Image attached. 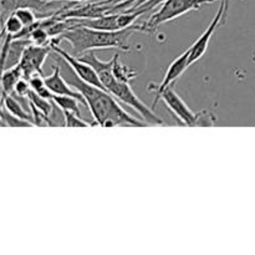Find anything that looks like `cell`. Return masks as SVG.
Listing matches in <instances>:
<instances>
[{
	"instance_id": "1",
	"label": "cell",
	"mask_w": 255,
	"mask_h": 255,
	"mask_svg": "<svg viewBox=\"0 0 255 255\" xmlns=\"http://www.w3.org/2000/svg\"><path fill=\"white\" fill-rule=\"evenodd\" d=\"M75 19V17H74ZM134 32L148 34L144 24H133L131 26L116 31L110 30H97L80 25L77 19L71 29L56 37L59 41H67L72 47V51L76 55H82L87 51L96 49H120L121 51H131L128 39Z\"/></svg>"
},
{
	"instance_id": "2",
	"label": "cell",
	"mask_w": 255,
	"mask_h": 255,
	"mask_svg": "<svg viewBox=\"0 0 255 255\" xmlns=\"http://www.w3.org/2000/svg\"><path fill=\"white\" fill-rule=\"evenodd\" d=\"M70 84L82 94L85 104L89 107L95 124L102 127L115 126H146V122L138 119H134L127 114L121 105L117 102V99L112 96L106 90L94 86L84 82L76 76Z\"/></svg>"
},
{
	"instance_id": "3",
	"label": "cell",
	"mask_w": 255,
	"mask_h": 255,
	"mask_svg": "<svg viewBox=\"0 0 255 255\" xmlns=\"http://www.w3.org/2000/svg\"><path fill=\"white\" fill-rule=\"evenodd\" d=\"M80 59L82 61L87 62L89 65H91L95 70L99 74L100 79H101L102 84H104L105 89L107 92L112 95V96L116 97L120 102L127 105L131 109H133L137 114L141 116L142 121H144L146 124L149 125H161L164 126V121L162 119H159L156 114L153 112L152 107H148L136 94L133 92V90L131 89L128 82H122L119 81L116 77L112 74V59L110 61H101V60L97 59L96 54H95L94 50L91 51H87L85 54H82L80 56Z\"/></svg>"
},
{
	"instance_id": "4",
	"label": "cell",
	"mask_w": 255,
	"mask_h": 255,
	"mask_svg": "<svg viewBox=\"0 0 255 255\" xmlns=\"http://www.w3.org/2000/svg\"><path fill=\"white\" fill-rule=\"evenodd\" d=\"M214 1L217 0H167L163 4H161V7L156 12H153L151 17L143 24L147 27L148 35H152L159 25L172 21L176 17L182 16L193 10H198L203 5Z\"/></svg>"
},
{
	"instance_id": "5",
	"label": "cell",
	"mask_w": 255,
	"mask_h": 255,
	"mask_svg": "<svg viewBox=\"0 0 255 255\" xmlns=\"http://www.w3.org/2000/svg\"><path fill=\"white\" fill-rule=\"evenodd\" d=\"M50 46H51L52 51L56 52L61 59H64L65 61H66V64L74 70L75 75H76L80 80H82V81L86 82V84L94 85V86L100 87V89L106 90L96 70H95L91 65L87 64V62L82 61L80 57L74 56V55L65 51L64 49H61V47H60V41L56 39V37H54V39L51 40Z\"/></svg>"
},
{
	"instance_id": "6",
	"label": "cell",
	"mask_w": 255,
	"mask_h": 255,
	"mask_svg": "<svg viewBox=\"0 0 255 255\" xmlns=\"http://www.w3.org/2000/svg\"><path fill=\"white\" fill-rule=\"evenodd\" d=\"M159 100L164 102L167 109L179 120L182 125H184V126H198L199 125L202 112L196 114V112L192 111L172 86L162 92Z\"/></svg>"
},
{
	"instance_id": "7",
	"label": "cell",
	"mask_w": 255,
	"mask_h": 255,
	"mask_svg": "<svg viewBox=\"0 0 255 255\" xmlns=\"http://www.w3.org/2000/svg\"><path fill=\"white\" fill-rule=\"evenodd\" d=\"M228 5L229 0H221V5H219V9L217 11L216 16L212 20V22L209 24V26L207 27L206 31L199 36V39L189 47V57H188V64L189 66L193 65L194 62L198 61L199 59L203 57V55L206 54L207 49H208L209 41H211L212 36L216 32L217 27L221 25L222 21H226L227 17V11H228Z\"/></svg>"
},
{
	"instance_id": "8",
	"label": "cell",
	"mask_w": 255,
	"mask_h": 255,
	"mask_svg": "<svg viewBox=\"0 0 255 255\" xmlns=\"http://www.w3.org/2000/svg\"><path fill=\"white\" fill-rule=\"evenodd\" d=\"M51 51L52 49L50 45L40 46V45L29 44L25 47L19 62L25 79L29 80L32 75L42 74V66Z\"/></svg>"
},
{
	"instance_id": "9",
	"label": "cell",
	"mask_w": 255,
	"mask_h": 255,
	"mask_svg": "<svg viewBox=\"0 0 255 255\" xmlns=\"http://www.w3.org/2000/svg\"><path fill=\"white\" fill-rule=\"evenodd\" d=\"M188 57H189V50H187L186 52H183L181 56L177 57V59L174 60L171 65H169V67L167 69V71H166V74H164V77H163V80H162L161 84L148 85V91H154L157 95L156 99H154V101H153V104H152V109L154 110L157 102L159 101V97H161L162 92H163L164 90L168 89V87L173 86L174 82H176L177 80H178L179 77L184 74V71L188 69L189 67Z\"/></svg>"
},
{
	"instance_id": "10",
	"label": "cell",
	"mask_w": 255,
	"mask_h": 255,
	"mask_svg": "<svg viewBox=\"0 0 255 255\" xmlns=\"http://www.w3.org/2000/svg\"><path fill=\"white\" fill-rule=\"evenodd\" d=\"M60 1H47V0H1L0 9H1V24L19 7H31L35 11L40 12L42 17H46V11L51 6L59 4Z\"/></svg>"
},
{
	"instance_id": "11",
	"label": "cell",
	"mask_w": 255,
	"mask_h": 255,
	"mask_svg": "<svg viewBox=\"0 0 255 255\" xmlns=\"http://www.w3.org/2000/svg\"><path fill=\"white\" fill-rule=\"evenodd\" d=\"M60 71H61L60 66H55L51 74L49 76H45V81H46V85L50 89V91L54 95H66V96L77 97L82 102H85L81 92L77 91L76 89H72V85L69 84L66 80L62 79Z\"/></svg>"
},
{
	"instance_id": "12",
	"label": "cell",
	"mask_w": 255,
	"mask_h": 255,
	"mask_svg": "<svg viewBox=\"0 0 255 255\" xmlns=\"http://www.w3.org/2000/svg\"><path fill=\"white\" fill-rule=\"evenodd\" d=\"M24 77V72H22L20 64L15 65V66L9 67V69L2 70L1 76V90L2 96H7V95L14 94V89L16 86L17 82Z\"/></svg>"
},
{
	"instance_id": "13",
	"label": "cell",
	"mask_w": 255,
	"mask_h": 255,
	"mask_svg": "<svg viewBox=\"0 0 255 255\" xmlns=\"http://www.w3.org/2000/svg\"><path fill=\"white\" fill-rule=\"evenodd\" d=\"M112 74L116 77L119 81L122 82H128L131 80H133L137 76L136 70L131 69V67L126 66L125 64H122L121 60H120V54L116 52L112 57Z\"/></svg>"
},
{
	"instance_id": "14",
	"label": "cell",
	"mask_w": 255,
	"mask_h": 255,
	"mask_svg": "<svg viewBox=\"0 0 255 255\" xmlns=\"http://www.w3.org/2000/svg\"><path fill=\"white\" fill-rule=\"evenodd\" d=\"M1 105L2 106L6 107L7 111L10 114L15 115V116L20 117L22 120H26V121H30L34 124V119H32V114H29V112L25 111L22 109V106L20 105V102L17 100H15L12 97V95H7V96H2L1 97Z\"/></svg>"
},
{
	"instance_id": "15",
	"label": "cell",
	"mask_w": 255,
	"mask_h": 255,
	"mask_svg": "<svg viewBox=\"0 0 255 255\" xmlns=\"http://www.w3.org/2000/svg\"><path fill=\"white\" fill-rule=\"evenodd\" d=\"M51 101L61 111H72L80 115V102L82 101L77 99V97L66 96V95H54Z\"/></svg>"
},
{
	"instance_id": "16",
	"label": "cell",
	"mask_w": 255,
	"mask_h": 255,
	"mask_svg": "<svg viewBox=\"0 0 255 255\" xmlns=\"http://www.w3.org/2000/svg\"><path fill=\"white\" fill-rule=\"evenodd\" d=\"M30 86H31V90L34 92H36L37 95H40L41 97H45V99L51 100L54 94L50 91V89L47 87L46 81H45V77H42V74H35L32 75L29 79Z\"/></svg>"
},
{
	"instance_id": "17",
	"label": "cell",
	"mask_w": 255,
	"mask_h": 255,
	"mask_svg": "<svg viewBox=\"0 0 255 255\" xmlns=\"http://www.w3.org/2000/svg\"><path fill=\"white\" fill-rule=\"evenodd\" d=\"M1 126L6 127H35L36 125L32 124V122L26 121V120H22L20 117L15 116V115L10 114L6 110V107L1 105Z\"/></svg>"
},
{
	"instance_id": "18",
	"label": "cell",
	"mask_w": 255,
	"mask_h": 255,
	"mask_svg": "<svg viewBox=\"0 0 255 255\" xmlns=\"http://www.w3.org/2000/svg\"><path fill=\"white\" fill-rule=\"evenodd\" d=\"M27 99H29L30 104H32L34 106H36L40 111H42L45 115H47L49 117L51 116L52 111H54V109H52V104H54V102H52L51 100L41 97L40 95H37L36 92L32 91V90L30 91Z\"/></svg>"
},
{
	"instance_id": "19",
	"label": "cell",
	"mask_w": 255,
	"mask_h": 255,
	"mask_svg": "<svg viewBox=\"0 0 255 255\" xmlns=\"http://www.w3.org/2000/svg\"><path fill=\"white\" fill-rule=\"evenodd\" d=\"M1 26L2 32H6V34L11 35V36H15V35H17L19 32H21V30L25 27L24 24L20 21V19L14 14V12L2 22Z\"/></svg>"
},
{
	"instance_id": "20",
	"label": "cell",
	"mask_w": 255,
	"mask_h": 255,
	"mask_svg": "<svg viewBox=\"0 0 255 255\" xmlns=\"http://www.w3.org/2000/svg\"><path fill=\"white\" fill-rule=\"evenodd\" d=\"M14 14L19 17L24 26H31L39 20L35 14V10L31 7H19V9L15 10Z\"/></svg>"
},
{
	"instance_id": "21",
	"label": "cell",
	"mask_w": 255,
	"mask_h": 255,
	"mask_svg": "<svg viewBox=\"0 0 255 255\" xmlns=\"http://www.w3.org/2000/svg\"><path fill=\"white\" fill-rule=\"evenodd\" d=\"M64 114V120H65V127H90L94 126V124H89L85 120H82L79 116V114L72 111H62Z\"/></svg>"
},
{
	"instance_id": "22",
	"label": "cell",
	"mask_w": 255,
	"mask_h": 255,
	"mask_svg": "<svg viewBox=\"0 0 255 255\" xmlns=\"http://www.w3.org/2000/svg\"><path fill=\"white\" fill-rule=\"evenodd\" d=\"M30 110H31L32 114V119H34V124L36 126H54V124L51 122L50 117L47 115H45L44 112L40 111L36 106H34L32 104L29 102Z\"/></svg>"
},
{
	"instance_id": "23",
	"label": "cell",
	"mask_w": 255,
	"mask_h": 255,
	"mask_svg": "<svg viewBox=\"0 0 255 255\" xmlns=\"http://www.w3.org/2000/svg\"><path fill=\"white\" fill-rule=\"evenodd\" d=\"M30 91H31V86H30V82L29 80L22 77L19 82L16 84L14 89V94L17 95L20 97H27L29 96Z\"/></svg>"
},
{
	"instance_id": "24",
	"label": "cell",
	"mask_w": 255,
	"mask_h": 255,
	"mask_svg": "<svg viewBox=\"0 0 255 255\" xmlns=\"http://www.w3.org/2000/svg\"><path fill=\"white\" fill-rule=\"evenodd\" d=\"M47 1H70V2H87L94 0H47Z\"/></svg>"
}]
</instances>
